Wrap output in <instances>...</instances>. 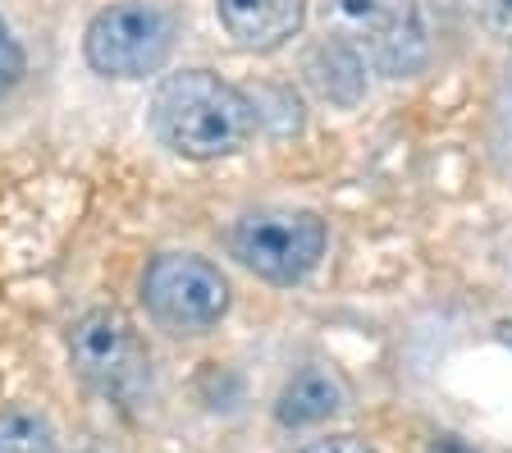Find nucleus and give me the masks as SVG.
Masks as SVG:
<instances>
[{
    "instance_id": "obj_1",
    "label": "nucleus",
    "mask_w": 512,
    "mask_h": 453,
    "mask_svg": "<svg viewBox=\"0 0 512 453\" xmlns=\"http://www.w3.org/2000/svg\"><path fill=\"white\" fill-rule=\"evenodd\" d=\"M256 101L224 83L211 69H183L170 74L151 97V129L170 151L188 161H220L252 142Z\"/></svg>"
},
{
    "instance_id": "obj_2",
    "label": "nucleus",
    "mask_w": 512,
    "mask_h": 453,
    "mask_svg": "<svg viewBox=\"0 0 512 453\" xmlns=\"http://www.w3.org/2000/svg\"><path fill=\"white\" fill-rule=\"evenodd\" d=\"M330 37L348 42L366 69L412 78L426 65V23L416 0H320Z\"/></svg>"
},
{
    "instance_id": "obj_3",
    "label": "nucleus",
    "mask_w": 512,
    "mask_h": 453,
    "mask_svg": "<svg viewBox=\"0 0 512 453\" xmlns=\"http://www.w3.org/2000/svg\"><path fill=\"white\" fill-rule=\"evenodd\" d=\"M142 302L147 316L174 339H197L220 325L229 312V280L220 266L192 252H165L142 275Z\"/></svg>"
},
{
    "instance_id": "obj_4",
    "label": "nucleus",
    "mask_w": 512,
    "mask_h": 453,
    "mask_svg": "<svg viewBox=\"0 0 512 453\" xmlns=\"http://www.w3.org/2000/svg\"><path fill=\"white\" fill-rule=\"evenodd\" d=\"M87 65L106 78H147L174 51V14L156 0H119L87 23Z\"/></svg>"
},
{
    "instance_id": "obj_5",
    "label": "nucleus",
    "mask_w": 512,
    "mask_h": 453,
    "mask_svg": "<svg viewBox=\"0 0 512 453\" xmlns=\"http://www.w3.org/2000/svg\"><path fill=\"white\" fill-rule=\"evenodd\" d=\"M69 357H74L78 376L106 399L128 403L147 389L151 357L119 307H96V312L78 316L69 330Z\"/></svg>"
},
{
    "instance_id": "obj_6",
    "label": "nucleus",
    "mask_w": 512,
    "mask_h": 453,
    "mask_svg": "<svg viewBox=\"0 0 512 453\" xmlns=\"http://www.w3.org/2000/svg\"><path fill=\"white\" fill-rule=\"evenodd\" d=\"M229 248L252 275L293 284L325 257V220L311 211H252L234 225Z\"/></svg>"
},
{
    "instance_id": "obj_7",
    "label": "nucleus",
    "mask_w": 512,
    "mask_h": 453,
    "mask_svg": "<svg viewBox=\"0 0 512 453\" xmlns=\"http://www.w3.org/2000/svg\"><path fill=\"white\" fill-rule=\"evenodd\" d=\"M215 14L243 51H275L302 33L307 0H215Z\"/></svg>"
},
{
    "instance_id": "obj_8",
    "label": "nucleus",
    "mask_w": 512,
    "mask_h": 453,
    "mask_svg": "<svg viewBox=\"0 0 512 453\" xmlns=\"http://www.w3.org/2000/svg\"><path fill=\"white\" fill-rule=\"evenodd\" d=\"M302 74L316 87V97H325L330 106H343V110H352L366 92V60L352 51L348 42H339V37H325V42L307 55Z\"/></svg>"
},
{
    "instance_id": "obj_9",
    "label": "nucleus",
    "mask_w": 512,
    "mask_h": 453,
    "mask_svg": "<svg viewBox=\"0 0 512 453\" xmlns=\"http://www.w3.org/2000/svg\"><path fill=\"white\" fill-rule=\"evenodd\" d=\"M343 403H348L343 380L325 367H307L279 389L275 417H279V426H316V421H330Z\"/></svg>"
},
{
    "instance_id": "obj_10",
    "label": "nucleus",
    "mask_w": 512,
    "mask_h": 453,
    "mask_svg": "<svg viewBox=\"0 0 512 453\" xmlns=\"http://www.w3.org/2000/svg\"><path fill=\"white\" fill-rule=\"evenodd\" d=\"M0 453H55V435L32 412H0Z\"/></svg>"
},
{
    "instance_id": "obj_11",
    "label": "nucleus",
    "mask_w": 512,
    "mask_h": 453,
    "mask_svg": "<svg viewBox=\"0 0 512 453\" xmlns=\"http://www.w3.org/2000/svg\"><path fill=\"white\" fill-rule=\"evenodd\" d=\"M19 78H23V51H19V42H14L10 23L0 19V97H5Z\"/></svg>"
},
{
    "instance_id": "obj_12",
    "label": "nucleus",
    "mask_w": 512,
    "mask_h": 453,
    "mask_svg": "<svg viewBox=\"0 0 512 453\" xmlns=\"http://www.w3.org/2000/svg\"><path fill=\"white\" fill-rule=\"evenodd\" d=\"M298 453H375V449L366 440H357V435H330V440H316Z\"/></svg>"
},
{
    "instance_id": "obj_13",
    "label": "nucleus",
    "mask_w": 512,
    "mask_h": 453,
    "mask_svg": "<svg viewBox=\"0 0 512 453\" xmlns=\"http://www.w3.org/2000/svg\"><path fill=\"white\" fill-rule=\"evenodd\" d=\"M490 28L499 37H512V0H490Z\"/></svg>"
},
{
    "instance_id": "obj_14",
    "label": "nucleus",
    "mask_w": 512,
    "mask_h": 453,
    "mask_svg": "<svg viewBox=\"0 0 512 453\" xmlns=\"http://www.w3.org/2000/svg\"><path fill=\"white\" fill-rule=\"evenodd\" d=\"M430 453H476V449L462 444L458 435H439V440H430Z\"/></svg>"
},
{
    "instance_id": "obj_15",
    "label": "nucleus",
    "mask_w": 512,
    "mask_h": 453,
    "mask_svg": "<svg viewBox=\"0 0 512 453\" xmlns=\"http://www.w3.org/2000/svg\"><path fill=\"white\" fill-rule=\"evenodd\" d=\"M499 339L512 348V321H503V325H499Z\"/></svg>"
},
{
    "instance_id": "obj_16",
    "label": "nucleus",
    "mask_w": 512,
    "mask_h": 453,
    "mask_svg": "<svg viewBox=\"0 0 512 453\" xmlns=\"http://www.w3.org/2000/svg\"><path fill=\"white\" fill-rule=\"evenodd\" d=\"M92 453H101V449H92Z\"/></svg>"
}]
</instances>
